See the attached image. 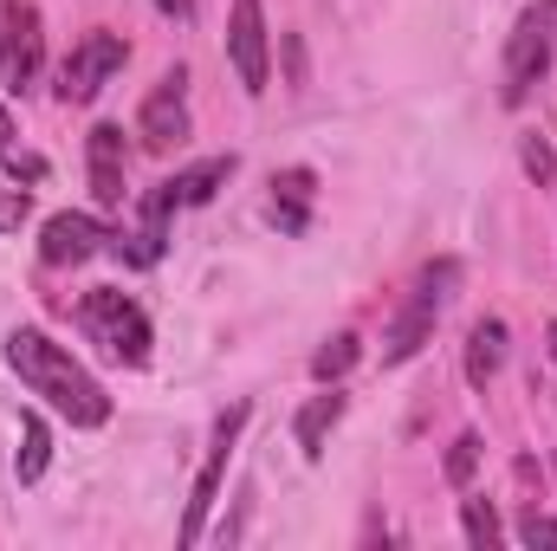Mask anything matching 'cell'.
Here are the masks:
<instances>
[{
    "mask_svg": "<svg viewBox=\"0 0 557 551\" xmlns=\"http://www.w3.org/2000/svg\"><path fill=\"white\" fill-rule=\"evenodd\" d=\"M78 325L91 331V344H104V357L111 364H149V318H143V305L131 292H117V285H98V292H85L78 298Z\"/></svg>",
    "mask_w": 557,
    "mask_h": 551,
    "instance_id": "7a4b0ae2",
    "label": "cell"
},
{
    "mask_svg": "<svg viewBox=\"0 0 557 551\" xmlns=\"http://www.w3.org/2000/svg\"><path fill=\"white\" fill-rule=\"evenodd\" d=\"M460 519H467V539H473L480 551H493L499 539H506V526H499V513H493L486 500H467V506H460Z\"/></svg>",
    "mask_w": 557,
    "mask_h": 551,
    "instance_id": "ac0fdd59",
    "label": "cell"
},
{
    "mask_svg": "<svg viewBox=\"0 0 557 551\" xmlns=\"http://www.w3.org/2000/svg\"><path fill=\"white\" fill-rule=\"evenodd\" d=\"M91 195L98 208H124V131L117 124L91 131Z\"/></svg>",
    "mask_w": 557,
    "mask_h": 551,
    "instance_id": "7c38bea8",
    "label": "cell"
},
{
    "mask_svg": "<svg viewBox=\"0 0 557 551\" xmlns=\"http://www.w3.org/2000/svg\"><path fill=\"white\" fill-rule=\"evenodd\" d=\"M26 215H33V195L26 188H0V234H20Z\"/></svg>",
    "mask_w": 557,
    "mask_h": 551,
    "instance_id": "44dd1931",
    "label": "cell"
},
{
    "mask_svg": "<svg viewBox=\"0 0 557 551\" xmlns=\"http://www.w3.org/2000/svg\"><path fill=\"white\" fill-rule=\"evenodd\" d=\"M104 221H91V215H52L46 221V234H39V260L46 267H85L91 254H104Z\"/></svg>",
    "mask_w": 557,
    "mask_h": 551,
    "instance_id": "30bf717a",
    "label": "cell"
},
{
    "mask_svg": "<svg viewBox=\"0 0 557 551\" xmlns=\"http://www.w3.org/2000/svg\"><path fill=\"white\" fill-rule=\"evenodd\" d=\"M156 7H162L169 20H188V13H195V0H156Z\"/></svg>",
    "mask_w": 557,
    "mask_h": 551,
    "instance_id": "cb8c5ba5",
    "label": "cell"
},
{
    "mask_svg": "<svg viewBox=\"0 0 557 551\" xmlns=\"http://www.w3.org/2000/svg\"><path fill=\"white\" fill-rule=\"evenodd\" d=\"M234 182V156H208V162H188V169H175L162 188H156V201L175 215V208H201V201H214L221 188Z\"/></svg>",
    "mask_w": 557,
    "mask_h": 551,
    "instance_id": "8fae6325",
    "label": "cell"
},
{
    "mask_svg": "<svg viewBox=\"0 0 557 551\" xmlns=\"http://www.w3.org/2000/svg\"><path fill=\"white\" fill-rule=\"evenodd\" d=\"M188 72L175 65V72H162L156 78V91L143 98V111H137V137L143 149H156V156H169L175 143H188Z\"/></svg>",
    "mask_w": 557,
    "mask_h": 551,
    "instance_id": "52a82bcc",
    "label": "cell"
},
{
    "mask_svg": "<svg viewBox=\"0 0 557 551\" xmlns=\"http://www.w3.org/2000/svg\"><path fill=\"white\" fill-rule=\"evenodd\" d=\"M227 59H234L240 91L260 98L267 78H273V65H267V13H260V0H234V20H227Z\"/></svg>",
    "mask_w": 557,
    "mask_h": 551,
    "instance_id": "9c48e42d",
    "label": "cell"
},
{
    "mask_svg": "<svg viewBox=\"0 0 557 551\" xmlns=\"http://www.w3.org/2000/svg\"><path fill=\"white\" fill-rule=\"evenodd\" d=\"M545 338H552V364H557V325H552V331H545Z\"/></svg>",
    "mask_w": 557,
    "mask_h": 551,
    "instance_id": "484cf974",
    "label": "cell"
},
{
    "mask_svg": "<svg viewBox=\"0 0 557 551\" xmlns=\"http://www.w3.org/2000/svg\"><path fill=\"white\" fill-rule=\"evenodd\" d=\"M344 409H350V396H344V390L331 383L324 396H311L305 409L292 415V434H298V448H305V461H324V434H331V428L344 421Z\"/></svg>",
    "mask_w": 557,
    "mask_h": 551,
    "instance_id": "4fadbf2b",
    "label": "cell"
},
{
    "mask_svg": "<svg viewBox=\"0 0 557 551\" xmlns=\"http://www.w3.org/2000/svg\"><path fill=\"white\" fill-rule=\"evenodd\" d=\"M240 428H247V403H234V409L214 421V448H208V461H201V474H195V493H188V513H182V546H201V532H208V513H214V500H221V480H227V461H234Z\"/></svg>",
    "mask_w": 557,
    "mask_h": 551,
    "instance_id": "5b68a950",
    "label": "cell"
},
{
    "mask_svg": "<svg viewBox=\"0 0 557 551\" xmlns=\"http://www.w3.org/2000/svg\"><path fill=\"white\" fill-rule=\"evenodd\" d=\"M499 370H506V318H480L467 331V383L486 390Z\"/></svg>",
    "mask_w": 557,
    "mask_h": 551,
    "instance_id": "5bb4252c",
    "label": "cell"
},
{
    "mask_svg": "<svg viewBox=\"0 0 557 551\" xmlns=\"http://www.w3.org/2000/svg\"><path fill=\"white\" fill-rule=\"evenodd\" d=\"M363 357V338L357 331H337V338H324L318 344V357H311V377L318 383H337V377H350V364Z\"/></svg>",
    "mask_w": 557,
    "mask_h": 551,
    "instance_id": "2e32d148",
    "label": "cell"
},
{
    "mask_svg": "<svg viewBox=\"0 0 557 551\" xmlns=\"http://www.w3.org/2000/svg\"><path fill=\"white\" fill-rule=\"evenodd\" d=\"M473 467H480V434H454V448H447V461H441L447 487H467V480H473Z\"/></svg>",
    "mask_w": 557,
    "mask_h": 551,
    "instance_id": "d6986e66",
    "label": "cell"
},
{
    "mask_svg": "<svg viewBox=\"0 0 557 551\" xmlns=\"http://www.w3.org/2000/svg\"><path fill=\"white\" fill-rule=\"evenodd\" d=\"M13 149V118H7V105H0V156Z\"/></svg>",
    "mask_w": 557,
    "mask_h": 551,
    "instance_id": "d4e9b609",
    "label": "cell"
},
{
    "mask_svg": "<svg viewBox=\"0 0 557 551\" xmlns=\"http://www.w3.org/2000/svg\"><path fill=\"white\" fill-rule=\"evenodd\" d=\"M46 59V33H39V7L33 0H0V78L7 85H33Z\"/></svg>",
    "mask_w": 557,
    "mask_h": 551,
    "instance_id": "ba28073f",
    "label": "cell"
},
{
    "mask_svg": "<svg viewBox=\"0 0 557 551\" xmlns=\"http://www.w3.org/2000/svg\"><path fill=\"white\" fill-rule=\"evenodd\" d=\"M7 364L20 370V383H26L33 396H46L72 428H104V421H111V396H104V383H98L65 344H52L46 331L20 325V331L7 338Z\"/></svg>",
    "mask_w": 557,
    "mask_h": 551,
    "instance_id": "6da1fadb",
    "label": "cell"
},
{
    "mask_svg": "<svg viewBox=\"0 0 557 551\" xmlns=\"http://www.w3.org/2000/svg\"><path fill=\"white\" fill-rule=\"evenodd\" d=\"M552 59H557V0H539V7L519 13V26L506 39V85H499V98L519 111L532 98V85L552 72Z\"/></svg>",
    "mask_w": 557,
    "mask_h": 551,
    "instance_id": "277c9868",
    "label": "cell"
},
{
    "mask_svg": "<svg viewBox=\"0 0 557 551\" xmlns=\"http://www.w3.org/2000/svg\"><path fill=\"white\" fill-rule=\"evenodd\" d=\"M311 195H318V175H311V169H285V175H273L278 234H305V221H311Z\"/></svg>",
    "mask_w": 557,
    "mask_h": 551,
    "instance_id": "9a60e30c",
    "label": "cell"
},
{
    "mask_svg": "<svg viewBox=\"0 0 557 551\" xmlns=\"http://www.w3.org/2000/svg\"><path fill=\"white\" fill-rule=\"evenodd\" d=\"M519 539H525V546H557V519H552V513H539V506H532V513L519 519Z\"/></svg>",
    "mask_w": 557,
    "mask_h": 551,
    "instance_id": "7402d4cb",
    "label": "cell"
},
{
    "mask_svg": "<svg viewBox=\"0 0 557 551\" xmlns=\"http://www.w3.org/2000/svg\"><path fill=\"white\" fill-rule=\"evenodd\" d=\"M46 461H52L46 421H39V415H20V487H33V480L46 474Z\"/></svg>",
    "mask_w": 557,
    "mask_h": 551,
    "instance_id": "e0dca14e",
    "label": "cell"
},
{
    "mask_svg": "<svg viewBox=\"0 0 557 551\" xmlns=\"http://www.w3.org/2000/svg\"><path fill=\"white\" fill-rule=\"evenodd\" d=\"M519 162H525V175H532L539 188L557 175V149H552L545 137H525V143H519Z\"/></svg>",
    "mask_w": 557,
    "mask_h": 551,
    "instance_id": "ffe728a7",
    "label": "cell"
},
{
    "mask_svg": "<svg viewBox=\"0 0 557 551\" xmlns=\"http://www.w3.org/2000/svg\"><path fill=\"white\" fill-rule=\"evenodd\" d=\"M454 285H460V260H434V267L409 285L403 311H396L389 331H383V364H409L421 344L434 338V318H441V305L454 298Z\"/></svg>",
    "mask_w": 557,
    "mask_h": 551,
    "instance_id": "3957f363",
    "label": "cell"
},
{
    "mask_svg": "<svg viewBox=\"0 0 557 551\" xmlns=\"http://www.w3.org/2000/svg\"><path fill=\"white\" fill-rule=\"evenodd\" d=\"M0 162H7V175H13V182H46V156H13V149H7Z\"/></svg>",
    "mask_w": 557,
    "mask_h": 551,
    "instance_id": "603a6c76",
    "label": "cell"
},
{
    "mask_svg": "<svg viewBox=\"0 0 557 551\" xmlns=\"http://www.w3.org/2000/svg\"><path fill=\"white\" fill-rule=\"evenodd\" d=\"M124 59H131L124 33H85V39L65 52V65H59V98H65V105H91V98L104 91V78L124 72Z\"/></svg>",
    "mask_w": 557,
    "mask_h": 551,
    "instance_id": "8992f818",
    "label": "cell"
}]
</instances>
